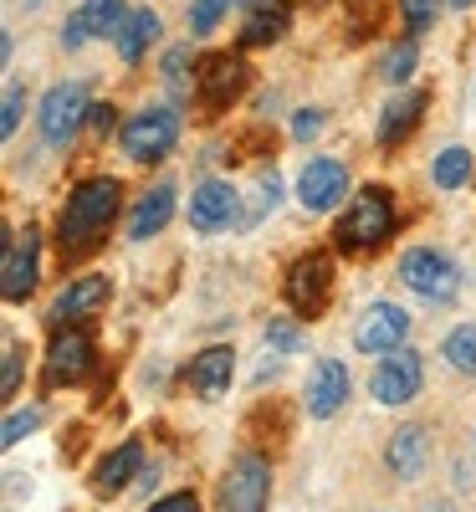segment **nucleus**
<instances>
[{
  "mask_svg": "<svg viewBox=\"0 0 476 512\" xmlns=\"http://www.w3.org/2000/svg\"><path fill=\"white\" fill-rule=\"evenodd\" d=\"M430 180H436L441 190H461V185L471 180V154H466L461 144L441 149V154H436V164H430Z\"/></svg>",
  "mask_w": 476,
  "mask_h": 512,
  "instance_id": "393cba45",
  "label": "nucleus"
},
{
  "mask_svg": "<svg viewBox=\"0 0 476 512\" xmlns=\"http://www.w3.org/2000/svg\"><path fill=\"white\" fill-rule=\"evenodd\" d=\"M389 236H395V200H389L384 185H364V190L354 195V205H349V216L338 221L333 246H338L343 256H364V251L384 246Z\"/></svg>",
  "mask_w": 476,
  "mask_h": 512,
  "instance_id": "f03ea898",
  "label": "nucleus"
},
{
  "mask_svg": "<svg viewBox=\"0 0 476 512\" xmlns=\"http://www.w3.org/2000/svg\"><path fill=\"white\" fill-rule=\"evenodd\" d=\"M185 67H190V47H169L164 52V82H169V88H180V82H185Z\"/></svg>",
  "mask_w": 476,
  "mask_h": 512,
  "instance_id": "72a5a7b5",
  "label": "nucleus"
},
{
  "mask_svg": "<svg viewBox=\"0 0 476 512\" xmlns=\"http://www.w3.org/2000/svg\"><path fill=\"white\" fill-rule=\"evenodd\" d=\"M113 297V282L88 272V277H72L62 292H57V303H52V323L57 328H72V323H88L93 313H103V303Z\"/></svg>",
  "mask_w": 476,
  "mask_h": 512,
  "instance_id": "ddd939ff",
  "label": "nucleus"
},
{
  "mask_svg": "<svg viewBox=\"0 0 476 512\" xmlns=\"http://www.w3.org/2000/svg\"><path fill=\"white\" fill-rule=\"evenodd\" d=\"M6 364H0V395L6 400H16V390H21V359H26V349L16 344V338H6V354H0Z\"/></svg>",
  "mask_w": 476,
  "mask_h": 512,
  "instance_id": "cd10ccee",
  "label": "nucleus"
},
{
  "mask_svg": "<svg viewBox=\"0 0 476 512\" xmlns=\"http://www.w3.org/2000/svg\"><path fill=\"white\" fill-rule=\"evenodd\" d=\"M446 359H451V369H461V374H476V323H466V328H451V338H446Z\"/></svg>",
  "mask_w": 476,
  "mask_h": 512,
  "instance_id": "bb28decb",
  "label": "nucleus"
},
{
  "mask_svg": "<svg viewBox=\"0 0 476 512\" xmlns=\"http://www.w3.org/2000/svg\"><path fill=\"white\" fill-rule=\"evenodd\" d=\"M343 195H349V169H343L338 159H313V164H302V175H297V200L302 210H333Z\"/></svg>",
  "mask_w": 476,
  "mask_h": 512,
  "instance_id": "4468645a",
  "label": "nucleus"
},
{
  "mask_svg": "<svg viewBox=\"0 0 476 512\" xmlns=\"http://www.w3.org/2000/svg\"><path fill=\"white\" fill-rule=\"evenodd\" d=\"M430 108V93H400L395 103H389L384 113H379V149H400L415 128H420V113Z\"/></svg>",
  "mask_w": 476,
  "mask_h": 512,
  "instance_id": "6ab92c4d",
  "label": "nucleus"
},
{
  "mask_svg": "<svg viewBox=\"0 0 476 512\" xmlns=\"http://www.w3.org/2000/svg\"><path fill=\"white\" fill-rule=\"evenodd\" d=\"M343 400H349V369H343V359H318L308 374V415L328 420L343 410Z\"/></svg>",
  "mask_w": 476,
  "mask_h": 512,
  "instance_id": "f3484780",
  "label": "nucleus"
},
{
  "mask_svg": "<svg viewBox=\"0 0 476 512\" xmlns=\"http://www.w3.org/2000/svg\"><path fill=\"white\" fill-rule=\"evenodd\" d=\"M436 11H441V0H400V16H405V31L410 36L436 26Z\"/></svg>",
  "mask_w": 476,
  "mask_h": 512,
  "instance_id": "c85d7f7f",
  "label": "nucleus"
},
{
  "mask_svg": "<svg viewBox=\"0 0 476 512\" xmlns=\"http://www.w3.org/2000/svg\"><path fill=\"white\" fill-rule=\"evenodd\" d=\"M175 139H180V113H175V108H144V113L128 118L123 134H118L123 154L134 159V164L164 159L169 149H175Z\"/></svg>",
  "mask_w": 476,
  "mask_h": 512,
  "instance_id": "20e7f679",
  "label": "nucleus"
},
{
  "mask_svg": "<svg viewBox=\"0 0 476 512\" xmlns=\"http://www.w3.org/2000/svg\"><path fill=\"white\" fill-rule=\"evenodd\" d=\"M430 512H451V507H430Z\"/></svg>",
  "mask_w": 476,
  "mask_h": 512,
  "instance_id": "ea45409f",
  "label": "nucleus"
},
{
  "mask_svg": "<svg viewBox=\"0 0 476 512\" xmlns=\"http://www.w3.org/2000/svg\"><path fill=\"white\" fill-rule=\"evenodd\" d=\"M98 349H93V333L72 323V328H57L52 333V349H47V384H77V379H88Z\"/></svg>",
  "mask_w": 476,
  "mask_h": 512,
  "instance_id": "1a4fd4ad",
  "label": "nucleus"
},
{
  "mask_svg": "<svg viewBox=\"0 0 476 512\" xmlns=\"http://www.w3.org/2000/svg\"><path fill=\"white\" fill-rule=\"evenodd\" d=\"M267 497H272V461L256 451L236 456L221 482V512H267Z\"/></svg>",
  "mask_w": 476,
  "mask_h": 512,
  "instance_id": "0eeeda50",
  "label": "nucleus"
},
{
  "mask_svg": "<svg viewBox=\"0 0 476 512\" xmlns=\"http://www.w3.org/2000/svg\"><path fill=\"white\" fill-rule=\"evenodd\" d=\"M36 425H41V410H36V405H31V410H11V415H6V431H0V446H21Z\"/></svg>",
  "mask_w": 476,
  "mask_h": 512,
  "instance_id": "c756f323",
  "label": "nucleus"
},
{
  "mask_svg": "<svg viewBox=\"0 0 476 512\" xmlns=\"http://www.w3.org/2000/svg\"><path fill=\"white\" fill-rule=\"evenodd\" d=\"M405 333H410V313L405 308L374 303L354 323V349H364V354H395V349H405Z\"/></svg>",
  "mask_w": 476,
  "mask_h": 512,
  "instance_id": "f8f14e48",
  "label": "nucleus"
},
{
  "mask_svg": "<svg viewBox=\"0 0 476 512\" xmlns=\"http://www.w3.org/2000/svg\"><path fill=\"white\" fill-rule=\"evenodd\" d=\"M420 384H425V364L415 349H395L389 359H379L374 379H369V395L379 405H410L420 395Z\"/></svg>",
  "mask_w": 476,
  "mask_h": 512,
  "instance_id": "9d476101",
  "label": "nucleus"
},
{
  "mask_svg": "<svg viewBox=\"0 0 476 512\" xmlns=\"http://www.w3.org/2000/svg\"><path fill=\"white\" fill-rule=\"evenodd\" d=\"M451 6H471V0H451Z\"/></svg>",
  "mask_w": 476,
  "mask_h": 512,
  "instance_id": "58836bf2",
  "label": "nucleus"
},
{
  "mask_svg": "<svg viewBox=\"0 0 476 512\" xmlns=\"http://www.w3.org/2000/svg\"><path fill=\"white\" fill-rule=\"evenodd\" d=\"M231 374H236V354L231 349H205L195 364H190V390L200 400H221L231 390Z\"/></svg>",
  "mask_w": 476,
  "mask_h": 512,
  "instance_id": "412c9836",
  "label": "nucleus"
},
{
  "mask_svg": "<svg viewBox=\"0 0 476 512\" xmlns=\"http://www.w3.org/2000/svg\"><path fill=\"white\" fill-rule=\"evenodd\" d=\"M292 26V6L287 0H267V6H256L241 26V47H272V41H282Z\"/></svg>",
  "mask_w": 476,
  "mask_h": 512,
  "instance_id": "4be33fe9",
  "label": "nucleus"
},
{
  "mask_svg": "<svg viewBox=\"0 0 476 512\" xmlns=\"http://www.w3.org/2000/svg\"><path fill=\"white\" fill-rule=\"evenodd\" d=\"M88 88L82 82H57V88L41 98V113H36V123H41V139H47L52 149H67L72 139H77V128L88 123Z\"/></svg>",
  "mask_w": 476,
  "mask_h": 512,
  "instance_id": "39448f33",
  "label": "nucleus"
},
{
  "mask_svg": "<svg viewBox=\"0 0 476 512\" xmlns=\"http://www.w3.org/2000/svg\"><path fill=\"white\" fill-rule=\"evenodd\" d=\"M21 108H26V93L21 88H6V118H0V134H16V123H21Z\"/></svg>",
  "mask_w": 476,
  "mask_h": 512,
  "instance_id": "c9c22d12",
  "label": "nucleus"
},
{
  "mask_svg": "<svg viewBox=\"0 0 476 512\" xmlns=\"http://www.w3.org/2000/svg\"><path fill=\"white\" fill-rule=\"evenodd\" d=\"M236 210H241V195L226 185V180H205L195 195H190V226L200 236H215V231H226L236 221Z\"/></svg>",
  "mask_w": 476,
  "mask_h": 512,
  "instance_id": "2eb2a0df",
  "label": "nucleus"
},
{
  "mask_svg": "<svg viewBox=\"0 0 476 512\" xmlns=\"http://www.w3.org/2000/svg\"><path fill=\"white\" fill-rule=\"evenodd\" d=\"M379 16H384V6H379V0H359V6L349 11V36H354V41H364V36H374V26H379Z\"/></svg>",
  "mask_w": 476,
  "mask_h": 512,
  "instance_id": "2f4dec72",
  "label": "nucleus"
},
{
  "mask_svg": "<svg viewBox=\"0 0 476 512\" xmlns=\"http://www.w3.org/2000/svg\"><path fill=\"white\" fill-rule=\"evenodd\" d=\"M226 11H231V0H195V6H190V31L195 36L215 31V21H221Z\"/></svg>",
  "mask_w": 476,
  "mask_h": 512,
  "instance_id": "7c9ffc66",
  "label": "nucleus"
},
{
  "mask_svg": "<svg viewBox=\"0 0 476 512\" xmlns=\"http://www.w3.org/2000/svg\"><path fill=\"white\" fill-rule=\"evenodd\" d=\"M123 0H82V6L67 16V31H62V47L77 52L82 41L93 36H108V31H123Z\"/></svg>",
  "mask_w": 476,
  "mask_h": 512,
  "instance_id": "dca6fc26",
  "label": "nucleus"
},
{
  "mask_svg": "<svg viewBox=\"0 0 476 512\" xmlns=\"http://www.w3.org/2000/svg\"><path fill=\"white\" fill-rule=\"evenodd\" d=\"M400 282L410 287V292H420L425 303H451V297L461 292V272H456V262L446 251H436V246H415V251H405L400 256Z\"/></svg>",
  "mask_w": 476,
  "mask_h": 512,
  "instance_id": "7ed1b4c3",
  "label": "nucleus"
},
{
  "mask_svg": "<svg viewBox=\"0 0 476 512\" xmlns=\"http://www.w3.org/2000/svg\"><path fill=\"white\" fill-rule=\"evenodd\" d=\"M36 272H41V236L26 226L6 241V262H0V292H6V303H26L36 292Z\"/></svg>",
  "mask_w": 476,
  "mask_h": 512,
  "instance_id": "9b49d317",
  "label": "nucleus"
},
{
  "mask_svg": "<svg viewBox=\"0 0 476 512\" xmlns=\"http://www.w3.org/2000/svg\"><path fill=\"white\" fill-rule=\"evenodd\" d=\"M149 512H200V497H195V492H169V497H159Z\"/></svg>",
  "mask_w": 476,
  "mask_h": 512,
  "instance_id": "e433bc0d",
  "label": "nucleus"
},
{
  "mask_svg": "<svg viewBox=\"0 0 476 512\" xmlns=\"http://www.w3.org/2000/svg\"><path fill=\"white\" fill-rule=\"evenodd\" d=\"M267 344H272V349H282V354H292V349L302 344V333H297L287 318H272V323H267Z\"/></svg>",
  "mask_w": 476,
  "mask_h": 512,
  "instance_id": "473e14b6",
  "label": "nucleus"
},
{
  "mask_svg": "<svg viewBox=\"0 0 476 512\" xmlns=\"http://www.w3.org/2000/svg\"><path fill=\"white\" fill-rule=\"evenodd\" d=\"M118 195L123 185L118 180H82L67 205H62V216H57V251H62V262H77V256H88L103 246L113 216H118Z\"/></svg>",
  "mask_w": 476,
  "mask_h": 512,
  "instance_id": "f257e3e1",
  "label": "nucleus"
},
{
  "mask_svg": "<svg viewBox=\"0 0 476 512\" xmlns=\"http://www.w3.org/2000/svg\"><path fill=\"white\" fill-rule=\"evenodd\" d=\"M169 216H175V185H154V190H144L139 200H134V210H128V221H123V236L128 241H149V236H159L164 226H169Z\"/></svg>",
  "mask_w": 476,
  "mask_h": 512,
  "instance_id": "a211bd4d",
  "label": "nucleus"
},
{
  "mask_svg": "<svg viewBox=\"0 0 476 512\" xmlns=\"http://www.w3.org/2000/svg\"><path fill=\"white\" fill-rule=\"evenodd\" d=\"M154 36H159V16L144 6V11H134L123 21V31H118V57L123 62H139L149 47H154Z\"/></svg>",
  "mask_w": 476,
  "mask_h": 512,
  "instance_id": "b1692460",
  "label": "nucleus"
},
{
  "mask_svg": "<svg viewBox=\"0 0 476 512\" xmlns=\"http://www.w3.org/2000/svg\"><path fill=\"white\" fill-rule=\"evenodd\" d=\"M251 6H267V0H251Z\"/></svg>",
  "mask_w": 476,
  "mask_h": 512,
  "instance_id": "a19ab883",
  "label": "nucleus"
},
{
  "mask_svg": "<svg viewBox=\"0 0 476 512\" xmlns=\"http://www.w3.org/2000/svg\"><path fill=\"white\" fill-rule=\"evenodd\" d=\"M113 113H118V108H108V103H98V108L88 113V123H93V134H98V139L113 134Z\"/></svg>",
  "mask_w": 476,
  "mask_h": 512,
  "instance_id": "4c0bfd02",
  "label": "nucleus"
},
{
  "mask_svg": "<svg viewBox=\"0 0 476 512\" xmlns=\"http://www.w3.org/2000/svg\"><path fill=\"white\" fill-rule=\"evenodd\" d=\"M292 134H297L302 144H308V139H318V134H323V113H318V108H302V113L292 118Z\"/></svg>",
  "mask_w": 476,
  "mask_h": 512,
  "instance_id": "f704fd0d",
  "label": "nucleus"
},
{
  "mask_svg": "<svg viewBox=\"0 0 476 512\" xmlns=\"http://www.w3.org/2000/svg\"><path fill=\"white\" fill-rule=\"evenodd\" d=\"M246 82H251V67L241 57L210 52V57H200V72H195V98L205 113H226L246 93Z\"/></svg>",
  "mask_w": 476,
  "mask_h": 512,
  "instance_id": "423d86ee",
  "label": "nucleus"
},
{
  "mask_svg": "<svg viewBox=\"0 0 476 512\" xmlns=\"http://www.w3.org/2000/svg\"><path fill=\"white\" fill-rule=\"evenodd\" d=\"M415 72V36H405V41H395V47L384 52V62H379V77L389 82V88H400V82Z\"/></svg>",
  "mask_w": 476,
  "mask_h": 512,
  "instance_id": "a878e982",
  "label": "nucleus"
},
{
  "mask_svg": "<svg viewBox=\"0 0 476 512\" xmlns=\"http://www.w3.org/2000/svg\"><path fill=\"white\" fill-rule=\"evenodd\" d=\"M139 466H144V446H139V441L113 446V451L98 461V472H93V492H98V497H118L128 482L139 477Z\"/></svg>",
  "mask_w": 476,
  "mask_h": 512,
  "instance_id": "aec40b11",
  "label": "nucleus"
},
{
  "mask_svg": "<svg viewBox=\"0 0 476 512\" xmlns=\"http://www.w3.org/2000/svg\"><path fill=\"white\" fill-rule=\"evenodd\" d=\"M282 292H287L292 313H302V318H318V313L328 308V292H333V262H328L323 251L297 256V262L287 267V282H282Z\"/></svg>",
  "mask_w": 476,
  "mask_h": 512,
  "instance_id": "6e6552de",
  "label": "nucleus"
},
{
  "mask_svg": "<svg viewBox=\"0 0 476 512\" xmlns=\"http://www.w3.org/2000/svg\"><path fill=\"white\" fill-rule=\"evenodd\" d=\"M425 451H430L425 425H405V431H395V441H389L384 461H389V472H395L400 482H415L420 466H425Z\"/></svg>",
  "mask_w": 476,
  "mask_h": 512,
  "instance_id": "5701e85b",
  "label": "nucleus"
}]
</instances>
